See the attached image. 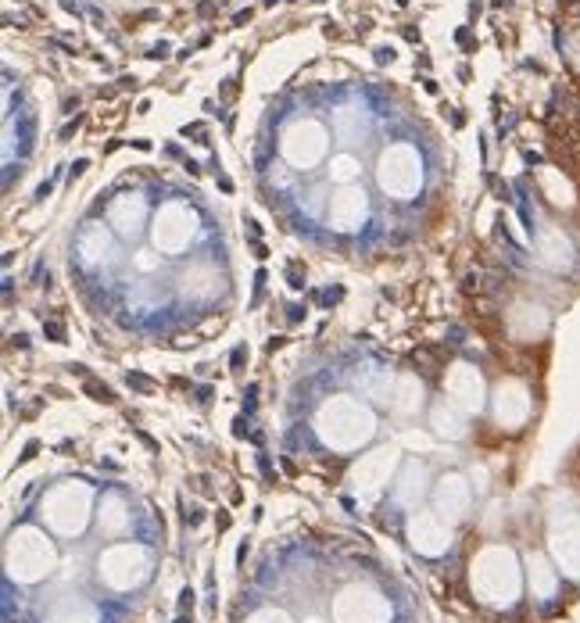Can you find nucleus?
Listing matches in <instances>:
<instances>
[{
    "label": "nucleus",
    "instance_id": "obj_1",
    "mask_svg": "<svg viewBox=\"0 0 580 623\" xmlns=\"http://www.w3.org/2000/svg\"><path fill=\"white\" fill-rule=\"evenodd\" d=\"M83 391L90 394V398H94V402H101V405H115V402H119V394L111 391L108 384H101V380H94V376H86Z\"/></svg>",
    "mask_w": 580,
    "mask_h": 623
},
{
    "label": "nucleus",
    "instance_id": "obj_2",
    "mask_svg": "<svg viewBox=\"0 0 580 623\" xmlns=\"http://www.w3.org/2000/svg\"><path fill=\"white\" fill-rule=\"evenodd\" d=\"M126 384L133 387V391H140V394H151V391H158V384H154L151 376H144V373H126Z\"/></svg>",
    "mask_w": 580,
    "mask_h": 623
},
{
    "label": "nucleus",
    "instance_id": "obj_3",
    "mask_svg": "<svg viewBox=\"0 0 580 623\" xmlns=\"http://www.w3.org/2000/svg\"><path fill=\"white\" fill-rule=\"evenodd\" d=\"M287 280L294 291H305V269H301V262H290L287 265Z\"/></svg>",
    "mask_w": 580,
    "mask_h": 623
},
{
    "label": "nucleus",
    "instance_id": "obj_4",
    "mask_svg": "<svg viewBox=\"0 0 580 623\" xmlns=\"http://www.w3.org/2000/svg\"><path fill=\"white\" fill-rule=\"evenodd\" d=\"M43 333H47L54 344H65V326L61 323H43Z\"/></svg>",
    "mask_w": 580,
    "mask_h": 623
},
{
    "label": "nucleus",
    "instance_id": "obj_5",
    "mask_svg": "<svg viewBox=\"0 0 580 623\" xmlns=\"http://www.w3.org/2000/svg\"><path fill=\"white\" fill-rule=\"evenodd\" d=\"M244 359H248V348H244V344H237V348H233V355H230V366L240 369V366H244Z\"/></svg>",
    "mask_w": 580,
    "mask_h": 623
},
{
    "label": "nucleus",
    "instance_id": "obj_6",
    "mask_svg": "<svg viewBox=\"0 0 580 623\" xmlns=\"http://www.w3.org/2000/svg\"><path fill=\"white\" fill-rule=\"evenodd\" d=\"M255 398H258V384H251L248 391H244V412H255Z\"/></svg>",
    "mask_w": 580,
    "mask_h": 623
},
{
    "label": "nucleus",
    "instance_id": "obj_7",
    "mask_svg": "<svg viewBox=\"0 0 580 623\" xmlns=\"http://www.w3.org/2000/svg\"><path fill=\"white\" fill-rule=\"evenodd\" d=\"M190 606H194V591L183 588V591H180V613H187Z\"/></svg>",
    "mask_w": 580,
    "mask_h": 623
},
{
    "label": "nucleus",
    "instance_id": "obj_8",
    "mask_svg": "<svg viewBox=\"0 0 580 623\" xmlns=\"http://www.w3.org/2000/svg\"><path fill=\"white\" fill-rule=\"evenodd\" d=\"M133 434H137V437H140V441H144V444H147V448H151V452H158V441H154V437H151V434H144V430H140V427H133Z\"/></svg>",
    "mask_w": 580,
    "mask_h": 623
},
{
    "label": "nucleus",
    "instance_id": "obj_9",
    "mask_svg": "<svg viewBox=\"0 0 580 623\" xmlns=\"http://www.w3.org/2000/svg\"><path fill=\"white\" fill-rule=\"evenodd\" d=\"M233 434H237V437H248V419L237 416V423H233Z\"/></svg>",
    "mask_w": 580,
    "mask_h": 623
},
{
    "label": "nucleus",
    "instance_id": "obj_10",
    "mask_svg": "<svg viewBox=\"0 0 580 623\" xmlns=\"http://www.w3.org/2000/svg\"><path fill=\"white\" fill-rule=\"evenodd\" d=\"M36 452H40V444H36V441H29V444H26V452L18 455V459H22V462H29V459H33Z\"/></svg>",
    "mask_w": 580,
    "mask_h": 623
},
{
    "label": "nucleus",
    "instance_id": "obj_11",
    "mask_svg": "<svg viewBox=\"0 0 580 623\" xmlns=\"http://www.w3.org/2000/svg\"><path fill=\"white\" fill-rule=\"evenodd\" d=\"M197 402H201V405L212 402V387H197Z\"/></svg>",
    "mask_w": 580,
    "mask_h": 623
},
{
    "label": "nucleus",
    "instance_id": "obj_12",
    "mask_svg": "<svg viewBox=\"0 0 580 623\" xmlns=\"http://www.w3.org/2000/svg\"><path fill=\"white\" fill-rule=\"evenodd\" d=\"M391 58H394V51H387V47H380V51H376V61H380V65H387Z\"/></svg>",
    "mask_w": 580,
    "mask_h": 623
},
{
    "label": "nucleus",
    "instance_id": "obj_13",
    "mask_svg": "<svg viewBox=\"0 0 580 623\" xmlns=\"http://www.w3.org/2000/svg\"><path fill=\"white\" fill-rule=\"evenodd\" d=\"M215 527H219V530H230V513H222V509H219V520H215Z\"/></svg>",
    "mask_w": 580,
    "mask_h": 623
},
{
    "label": "nucleus",
    "instance_id": "obj_14",
    "mask_svg": "<svg viewBox=\"0 0 580 623\" xmlns=\"http://www.w3.org/2000/svg\"><path fill=\"white\" fill-rule=\"evenodd\" d=\"M69 373H76V376H90V373H86L83 362H69Z\"/></svg>",
    "mask_w": 580,
    "mask_h": 623
},
{
    "label": "nucleus",
    "instance_id": "obj_15",
    "mask_svg": "<svg viewBox=\"0 0 580 623\" xmlns=\"http://www.w3.org/2000/svg\"><path fill=\"white\" fill-rule=\"evenodd\" d=\"M11 341H15V348H29V337H26V333H15Z\"/></svg>",
    "mask_w": 580,
    "mask_h": 623
},
{
    "label": "nucleus",
    "instance_id": "obj_16",
    "mask_svg": "<svg viewBox=\"0 0 580 623\" xmlns=\"http://www.w3.org/2000/svg\"><path fill=\"white\" fill-rule=\"evenodd\" d=\"M244 559H248V541H244V545L237 548V566H244Z\"/></svg>",
    "mask_w": 580,
    "mask_h": 623
},
{
    "label": "nucleus",
    "instance_id": "obj_17",
    "mask_svg": "<svg viewBox=\"0 0 580 623\" xmlns=\"http://www.w3.org/2000/svg\"><path fill=\"white\" fill-rule=\"evenodd\" d=\"M176 623H190V620H187V613H180V616H176Z\"/></svg>",
    "mask_w": 580,
    "mask_h": 623
}]
</instances>
